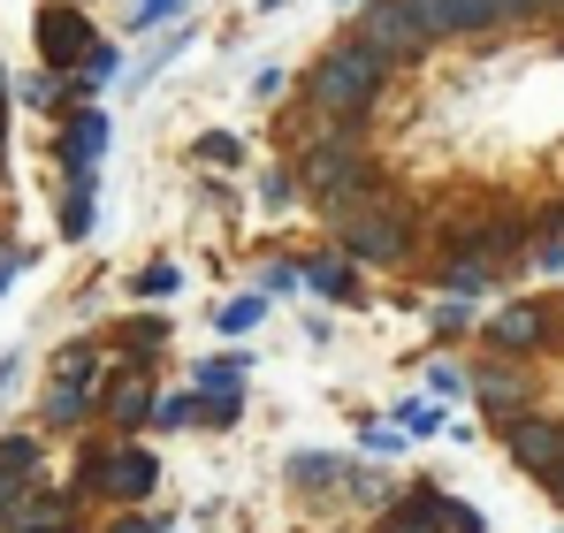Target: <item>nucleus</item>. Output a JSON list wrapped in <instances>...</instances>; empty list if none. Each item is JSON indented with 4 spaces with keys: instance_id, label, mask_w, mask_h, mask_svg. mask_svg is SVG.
Here are the masks:
<instances>
[{
    "instance_id": "a19ab883",
    "label": "nucleus",
    "mask_w": 564,
    "mask_h": 533,
    "mask_svg": "<svg viewBox=\"0 0 564 533\" xmlns=\"http://www.w3.org/2000/svg\"><path fill=\"white\" fill-rule=\"evenodd\" d=\"M15 503H23V488H15V480H0V526L15 519Z\"/></svg>"
},
{
    "instance_id": "5701e85b",
    "label": "nucleus",
    "mask_w": 564,
    "mask_h": 533,
    "mask_svg": "<svg viewBox=\"0 0 564 533\" xmlns=\"http://www.w3.org/2000/svg\"><path fill=\"white\" fill-rule=\"evenodd\" d=\"M191 161L214 168V176H229V168H245V138H237V130H198V138H191Z\"/></svg>"
},
{
    "instance_id": "e433bc0d",
    "label": "nucleus",
    "mask_w": 564,
    "mask_h": 533,
    "mask_svg": "<svg viewBox=\"0 0 564 533\" xmlns=\"http://www.w3.org/2000/svg\"><path fill=\"white\" fill-rule=\"evenodd\" d=\"M282 91H290V69L282 62H260L252 69V99H282Z\"/></svg>"
},
{
    "instance_id": "7c9ffc66",
    "label": "nucleus",
    "mask_w": 564,
    "mask_h": 533,
    "mask_svg": "<svg viewBox=\"0 0 564 533\" xmlns=\"http://www.w3.org/2000/svg\"><path fill=\"white\" fill-rule=\"evenodd\" d=\"M153 435H184V427H198V396H153V420H145Z\"/></svg>"
},
{
    "instance_id": "c9c22d12",
    "label": "nucleus",
    "mask_w": 564,
    "mask_h": 533,
    "mask_svg": "<svg viewBox=\"0 0 564 533\" xmlns=\"http://www.w3.org/2000/svg\"><path fill=\"white\" fill-rule=\"evenodd\" d=\"M31 260H39L31 244H15V237H0V297H8V282H15V274H23Z\"/></svg>"
},
{
    "instance_id": "393cba45",
    "label": "nucleus",
    "mask_w": 564,
    "mask_h": 533,
    "mask_svg": "<svg viewBox=\"0 0 564 533\" xmlns=\"http://www.w3.org/2000/svg\"><path fill=\"white\" fill-rule=\"evenodd\" d=\"M176 290H184V266L176 260H145L138 274H130V297H145V305H169Z\"/></svg>"
},
{
    "instance_id": "423d86ee",
    "label": "nucleus",
    "mask_w": 564,
    "mask_h": 533,
    "mask_svg": "<svg viewBox=\"0 0 564 533\" xmlns=\"http://www.w3.org/2000/svg\"><path fill=\"white\" fill-rule=\"evenodd\" d=\"M93 8H77V0H54V8H39L31 15V46H39V69H54V77H69L77 62H85V46H93Z\"/></svg>"
},
{
    "instance_id": "f3484780",
    "label": "nucleus",
    "mask_w": 564,
    "mask_h": 533,
    "mask_svg": "<svg viewBox=\"0 0 564 533\" xmlns=\"http://www.w3.org/2000/svg\"><path fill=\"white\" fill-rule=\"evenodd\" d=\"M93 214H99V168H93V176H62V206H54V229H62L69 244H85V237H93Z\"/></svg>"
},
{
    "instance_id": "f257e3e1",
    "label": "nucleus",
    "mask_w": 564,
    "mask_h": 533,
    "mask_svg": "<svg viewBox=\"0 0 564 533\" xmlns=\"http://www.w3.org/2000/svg\"><path fill=\"white\" fill-rule=\"evenodd\" d=\"M389 62H381L375 46L359 39V31H336L321 54H313V69L297 77V115H328V122H375L381 91H389Z\"/></svg>"
},
{
    "instance_id": "37998d69",
    "label": "nucleus",
    "mask_w": 564,
    "mask_h": 533,
    "mask_svg": "<svg viewBox=\"0 0 564 533\" xmlns=\"http://www.w3.org/2000/svg\"><path fill=\"white\" fill-rule=\"evenodd\" d=\"M8 122H15V107H0V161H8V138H15Z\"/></svg>"
},
{
    "instance_id": "c756f323",
    "label": "nucleus",
    "mask_w": 564,
    "mask_h": 533,
    "mask_svg": "<svg viewBox=\"0 0 564 533\" xmlns=\"http://www.w3.org/2000/svg\"><path fill=\"white\" fill-rule=\"evenodd\" d=\"M260 206H268V214H290V206H305V191H297V168H290V161H275V168L260 176Z\"/></svg>"
},
{
    "instance_id": "a878e982",
    "label": "nucleus",
    "mask_w": 564,
    "mask_h": 533,
    "mask_svg": "<svg viewBox=\"0 0 564 533\" xmlns=\"http://www.w3.org/2000/svg\"><path fill=\"white\" fill-rule=\"evenodd\" d=\"M389 420L404 427V443H420V435H443V427H451V412H443L435 396H404V404H397Z\"/></svg>"
},
{
    "instance_id": "473e14b6",
    "label": "nucleus",
    "mask_w": 564,
    "mask_h": 533,
    "mask_svg": "<svg viewBox=\"0 0 564 533\" xmlns=\"http://www.w3.org/2000/svg\"><path fill=\"white\" fill-rule=\"evenodd\" d=\"M359 449H367V457H397V449H404V427H397V420H359Z\"/></svg>"
},
{
    "instance_id": "de8ad7c7",
    "label": "nucleus",
    "mask_w": 564,
    "mask_h": 533,
    "mask_svg": "<svg viewBox=\"0 0 564 533\" xmlns=\"http://www.w3.org/2000/svg\"><path fill=\"white\" fill-rule=\"evenodd\" d=\"M77 8H99V0H77Z\"/></svg>"
},
{
    "instance_id": "2f4dec72",
    "label": "nucleus",
    "mask_w": 564,
    "mask_h": 533,
    "mask_svg": "<svg viewBox=\"0 0 564 533\" xmlns=\"http://www.w3.org/2000/svg\"><path fill=\"white\" fill-rule=\"evenodd\" d=\"M252 290H268V297H297V252H275V260L260 266Z\"/></svg>"
},
{
    "instance_id": "ea45409f",
    "label": "nucleus",
    "mask_w": 564,
    "mask_h": 533,
    "mask_svg": "<svg viewBox=\"0 0 564 533\" xmlns=\"http://www.w3.org/2000/svg\"><path fill=\"white\" fill-rule=\"evenodd\" d=\"M15 389H23V358L8 351V358H0V396H15Z\"/></svg>"
},
{
    "instance_id": "bb28decb",
    "label": "nucleus",
    "mask_w": 564,
    "mask_h": 533,
    "mask_svg": "<svg viewBox=\"0 0 564 533\" xmlns=\"http://www.w3.org/2000/svg\"><path fill=\"white\" fill-rule=\"evenodd\" d=\"M427 328H435V344H458V336L480 328V313H473L466 297H435V305H427Z\"/></svg>"
},
{
    "instance_id": "72a5a7b5",
    "label": "nucleus",
    "mask_w": 564,
    "mask_h": 533,
    "mask_svg": "<svg viewBox=\"0 0 564 533\" xmlns=\"http://www.w3.org/2000/svg\"><path fill=\"white\" fill-rule=\"evenodd\" d=\"M427 396H435V404L466 396V366H458V358H435V366H427Z\"/></svg>"
},
{
    "instance_id": "3c124183",
    "label": "nucleus",
    "mask_w": 564,
    "mask_h": 533,
    "mask_svg": "<svg viewBox=\"0 0 564 533\" xmlns=\"http://www.w3.org/2000/svg\"><path fill=\"white\" fill-rule=\"evenodd\" d=\"M344 8H351V0H344Z\"/></svg>"
},
{
    "instance_id": "f03ea898",
    "label": "nucleus",
    "mask_w": 564,
    "mask_h": 533,
    "mask_svg": "<svg viewBox=\"0 0 564 533\" xmlns=\"http://www.w3.org/2000/svg\"><path fill=\"white\" fill-rule=\"evenodd\" d=\"M321 221H328V244L351 266H412V252H420V214L389 183H367L351 206H336Z\"/></svg>"
},
{
    "instance_id": "8fccbe9b",
    "label": "nucleus",
    "mask_w": 564,
    "mask_h": 533,
    "mask_svg": "<svg viewBox=\"0 0 564 533\" xmlns=\"http://www.w3.org/2000/svg\"><path fill=\"white\" fill-rule=\"evenodd\" d=\"M0 533H23V526H0Z\"/></svg>"
},
{
    "instance_id": "9d476101",
    "label": "nucleus",
    "mask_w": 564,
    "mask_h": 533,
    "mask_svg": "<svg viewBox=\"0 0 564 533\" xmlns=\"http://www.w3.org/2000/svg\"><path fill=\"white\" fill-rule=\"evenodd\" d=\"M297 290L321 297V305H359L367 297V266H351L336 244H313V252H297Z\"/></svg>"
},
{
    "instance_id": "ddd939ff",
    "label": "nucleus",
    "mask_w": 564,
    "mask_h": 533,
    "mask_svg": "<svg viewBox=\"0 0 564 533\" xmlns=\"http://www.w3.org/2000/svg\"><path fill=\"white\" fill-rule=\"evenodd\" d=\"M99 389H107V373H99V381H46V396H39V435H69V427L99 420Z\"/></svg>"
},
{
    "instance_id": "dca6fc26",
    "label": "nucleus",
    "mask_w": 564,
    "mask_h": 533,
    "mask_svg": "<svg viewBox=\"0 0 564 533\" xmlns=\"http://www.w3.org/2000/svg\"><path fill=\"white\" fill-rule=\"evenodd\" d=\"M451 503L458 496H443V488H397L389 533H451Z\"/></svg>"
},
{
    "instance_id": "cd10ccee",
    "label": "nucleus",
    "mask_w": 564,
    "mask_h": 533,
    "mask_svg": "<svg viewBox=\"0 0 564 533\" xmlns=\"http://www.w3.org/2000/svg\"><path fill=\"white\" fill-rule=\"evenodd\" d=\"M99 472H107V443H85L77 449V472H69V503H99Z\"/></svg>"
},
{
    "instance_id": "f704fd0d",
    "label": "nucleus",
    "mask_w": 564,
    "mask_h": 533,
    "mask_svg": "<svg viewBox=\"0 0 564 533\" xmlns=\"http://www.w3.org/2000/svg\"><path fill=\"white\" fill-rule=\"evenodd\" d=\"M237 420H245V396H198V427L221 435V427H237Z\"/></svg>"
},
{
    "instance_id": "6e6552de",
    "label": "nucleus",
    "mask_w": 564,
    "mask_h": 533,
    "mask_svg": "<svg viewBox=\"0 0 564 533\" xmlns=\"http://www.w3.org/2000/svg\"><path fill=\"white\" fill-rule=\"evenodd\" d=\"M466 396L503 427V420H519V412H534V381H527V366L519 358H480V366H466Z\"/></svg>"
},
{
    "instance_id": "4be33fe9",
    "label": "nucleus",
    "mask_w": 564,
    "mask_h": 533,
    "mask_svg": "<svg viewBox=\"0 0 564 533\" xmlns=\"http://www.w3.org/2000/svg\"><path fill=\"white\" fill-rule=\"evenodd\" d=\"M99 373H107V344L99 336H77V344L54 351V381H99Z\"/></svg>"
},
{
    "instance_id": "4c0bfd02",
    "label": "nucleus",
    "mask_w": 564,
    "mask_h": 533,
    "mask_svg": "<svg viewBox=\"0 0 564 533\" xmlns=\"http://www.w3.org/2000/svg\"><path fill=\"white\" fill-rule=\"evenodd\" d=\"M107 533H169V526H161V519H145V511H115V526H107Z\"/></svg>"
},
{
    "instance_id": "2eb2a0df",
    "label": "nucleus",
    "mask_w": 564,
    "mask_h": 533,
    "mask_svg": "<svg viewBox=\"0 0 564 533\" xmlns=\"http://www.w3.org/2000/svg\"><path fill=\"white\" fill-rule=\"evenodd\" d=\"M115 351L130 373H161V351H169V320L161 313H122L115 320Z\"/></svg>"
},
{
    "instance_id": "aec40b11",
    "label": "nucleus",
    "mask_w": 564,
    "mask_h": 533,
    "mask_svg": "<svg viewBox=\"0 0 564 533\" xmlns=\"http://www.w3.org/2000/svg\"><path fill=\"white\" fill-rule=\"evenodd\" d=\"M115 77H122V46H115V39H93V46H85V62L69 69V85L85 91V99H99Z\"/></svg>"
},
{
    "instance_id": "6ab92c4d",
    "label": "nucleus",
    "mask_w": 564,
    "mask_h": 533,
    "mask_svg": "<svg viewBox=\"0 0 564 533\" xmlns=\"http://www.w3.org/2000/svg\"><path fill=\"white\" fill-rule=\"evenodd\" d=\"M176 54H191V23L161 31V39H153V46H145V54H138V62H130V69L115 77V85H130V99H138V91H153V77H161V69H169Z\"/></svg>"
},
{
    "instance_id": "7ed1b4c3",
    "label": "nucleus",
    "mask_w": 564,
    "mask_h": 533,
    "mask_svg": "<svg viewBox=\"0 0 564 533\" xmlns=\"http://www.w3.org/2000/svg\"><path fill=\"white\" fill-rule=\"evenodd\" d=\"M290 168H297V191H305V206H321V214H336V206H351L375 176V153L367 145H344V138H321V145H297L290 153Z\"/></svg>"
},
{
    "instance_id": "f8f14e48",
    "label": "nucleus",
    "mask_w": 564,
    "mask_h": 533,
    "mask_svg": "<svg viewBox=\"0 0 564 533\" xmlns=\"http://www.w3.org/2000/svg\"><path fill=\"white\" fill-rule=\"evenodd\" d=\"M153 396H161V373H107V389H99V420L115 427V435H138L145 420H153Z\"/></svg>"
},
{
    "instance_id": "09e8293b",
    "label": "nucleus",
    "mask_w": 564,
    "mask_h": 533,
    "mask_svg": "<svg viewBox=\"0 0 564 533\" xmlns=\"http://www.w3.org/2000/svg\"><path fill=\"white\" fill-rule=\"evenodd\" d=\"M0 183H8V161H0Z\"/></svg>"
},
{
    "instance_id": "9b49d317",
    "label": "nucleus",
    "mask_w": 564,
    "mask_h": 533,
    "mask_svg": "<svg viewBox=\"0 0 564 533\" xmlns=\"http://www.w3.org/2000/svg\"><path fill=\"white\" fill-rule=\"evenodd\" d=\"M496 435H503V449H511V465L534 472V480L564 457V420H542V412H519V420H503Z\"/></svg>"
},
{
    "instance_id": "c03bdc74",
    "label": "nucleus",
    "mask_w": 564,
    "mask_h": 533,
    "mask_svg": "<svg viewBox=\"0 0 564 533\" xmlns=\"http://www.w3.org/2000/svg\"><path fill=\"white\" fill-rule=\"evenodd\" d=\"M8 85H15V77H8V62H0V107H15V99H8Z\"/></svg>"
},
{
    "instance_id": "b1692460",
    "label": "nucleus",
    "mask_w": 564,
    "mask_h": 533,
    "mask_svg": "<svg viewBox=\"0 0 564 533\" xmlns=\"http://www.w3.org/2000/svg\"><path fill=\"white\" fill-rule=\"evenodd\" d=\"M260 320H268V290H237V297H221V313H214L221 336H252Z\"/></svg>"
},
{
    "instance_id": "a211bd4d",
    "label": "nucleus",
    "mask_w": 564,
    "mask_h": 533,
    "mask_svg": "<svg viewBox=\"0 0 564 533\" xmlns=\"http://www.w3.org/2000/svg\"><path fill=\"white\" fill-rule=\"evenodd\" d=\"M245 381H252V351L191 358V396H245Z\"/></svg>"
},
{
    "instance_id": "a18cd8bd",
    "label": "nucleus",
    "mask_w": 564,
    "mask_h": 533,
    "mask_svg": "<svg viewBox=\"0 0 564 533\" xmlns=\"http://www.w3.org/2000/svg\"><path fill=\"white\" fill-rule=\"evenodd\" d=\"M252 8H260V15H275V8H282V0H252Z\"/></svg>"
},
{
    "instance_id": "1a4fd4ad",
    "label": "nucleus",
    "mask_w": 564,
    "mask_h": 533,
    "mask_svg": "<svg viewBox=\"0 0 564 533\" xmlns=\"http://www.w3.org/2000/svg\"><path fill=\"white\" fill-rule=\"evenodd\" d=\"M107 145H115V122H107V107H77V115H62V138H54V168L62 176H93L99 161H107Z\"/></svg>"
},
{
    "instance_id": "49530a36",
    "label": "nucleus",
    "mask_w": 564,
    "mask_h": 533,
    "mask_svg": "<svg viewBox=\"0 0 564 533\" xmlns=\"http://www.w3.org/2000/svg\"><path fill=\"white\" fill-rule=\"evenodd\" d=\"M550 221H557V229H564V206H557V214H550Z\"/></svg>"
},
{
    "instance_id": "58836bf2",
    "label": "nucleus",
    "mask_w": 564,
    "mask_h": 533,
    "mask_svg": "<svg viewBox=\"0 0 564 533\" xmlns=\"http://www.w3.org/2000/svg\"><path fill=\"white\" fill-rule=\"evenodd\" d=\"M451 533H488V519H480L473 503H451Z\"/></svg>"
},
{
    "instance_id": "39448f33",
    "label": "nucleus",
    "mask_w": 564,
    "mask_h": 533,
    "mask_svg": "<svg viewBox=\"0 0 564 533\" xmlns=\"http://www.w3.org/2000/svg\"><path fill=\"white\" fill-rule=\"evenodd\" d=\"M473 336H480L496 358H534V351H550V336H557V305L511 297V305L480 313V328H473Z\"/></svg>"
},
{
    "instance_id": "c85d7f7f",
    "label": "nucleus",
    "mask_w": 564,
    "mask_h": 533,
    "mask_svg": "<svg viewBox=\"0 0 564 533\" xmlns=\"http://www.w3.org/2000/svg\"><path fill=\"white\" fill-rule=\"evenodd\" d=\"M176 23H184V0H130V39H153Z\"/></svg>"
},
{
    "instance_id": "0eeeda50",
    "label": "nucleus",
    "mask_w": 564,
    "mask_h": 533,
    "mask_svg": "<svg viewBox=\"0 0 564 533\" xmlns=\"http://www.w3.org/2000/svg\"><path fill=\"white\" fill-rule=\"evenodd\" d=\"M153 496H161V457L145 443H130V435H115V443H107V472H99V503L145 511Z\"/></svg>"
},
{
    "instance_id": "20e7f679",
    "label": "nucleus",
    "mask_w": 564,
    "mask_h": 533,
    "mask_svg": "<svg viewBox=\"0 0 564 533\" xmlns=\"http://www.w3.org/2000/svg\"><path fill=\"white\" fill-rule=\"evenodd\" d=\"M351 31L375 46L389 69H412V62L435 54V39L420 31V15H412L404 0H351Z\"/></svg>"
},
{
    "instance_id": "4468645a",
    "label": "nucleus",
    "mask_w": 564,
    "mask_h": 533,
    "mask_svg": "<svg viewBox=\"0 0 564 533\" xmlns=\"http://www.w3.org/2000/svg\"><path fill=\"white\" fill-rule=\"evenodd\" d=\"M282 480H290L297 496L344 503V496H351V457H336V449H297V457L282 465Z\"/></svg>"
},
{
    "instance_id": "79ce46f5",
    "label": "nucleus",
    "mask_w": 564,
    "mask_h": 533,
    "mask_svg": "<svg viewBox=\"0 0 564 533\" xmlns=\"http://www.w3.org/2000/svg\"><path fill=\"white\" fill-rule=\"evenodd\" d=\"M542 488H550V496H557V503H564V457H557V465H550V472H542Z\"/></svg>"
},
{
    "instance_id": "412c9836",
    "label": "nucleus",
    "mask_w": 564,
    "mask_h": 533,
    "mask_svg": "<svg viewBox=\"0 0 564 533\" xmlns=\"http://www.w3.org/2000/svg\"><path fill=\"white\" fill-rule=\"evenodd\" d=\"M39 465H46V435H0V480L31 488V480H39Z\"/></svg>"
}]
</instances>
